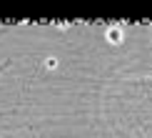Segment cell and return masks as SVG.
Instances as JSON below:
<instances>
[{
    "label": "cell",
    "mask_w": 152,
    "mask_h": 138,
    "mask_svg": "<svg viewBox=\"0 0 152 138\" xmlns=\"http://www.w3.org/2000/svg\"><path fill=\"white\" fill-rule=\"evenodd\" d=\"M8 65H10V60H3V63H0V75L5 73V68H8Z\"/></svg>",
    "instance_id": "6da1fadb"
}]
</instances>
